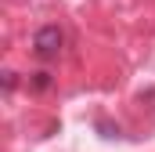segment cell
<instances>
[{
    "label": "cell",
    "mask_w": 155,
    "mask_h": 152,
    "mask_svg": "<svg viewBox=\"0 0 155 152\" xmlns=\"http://www.w3.org/2000/svg\"><path fill=\"white\" fill-rule=\"evenodd\" d=\"M4 80H0V91H4V98H11L15 94V87H18V73H11V69H4Z\"/></svg>",
    "instance_id": "3"
},
{
    "label": "cell",
    "mask_w": 155,
    "mask_h": 152,
    "mask_svg": "<svg viewBox=\"0 0 155 152\" xmlns=\"http://www.w3.org/2000/svg\"><path fill=\"white\" fill-rule=\"evenodd\" d=\"M97 130H105V138H119V127H108L105 119H97Z\"/></svg>",
    "instance_id": "4"
},
{
    "label": "cell",
    "mask_w": 155,
    "mask_h": 152,
    "mask_svg": "<svg viewBox=\"0 0 155 152\" xmlns=\"http://www.w3.org/2000/svg\"><path fill=\"white\" fill-rule=\"evenodd\" d=\"M61 47H65L61 26H40L36 33H33V54H36L40 62H54L61 54Z\"/></svg>",
    "instance_id": "1"
},
{
    "label": "cell",
    "mask_w": 155,
    "mask_h": 152,
    "mask_svg": "<svg viewBox=\"0 0 155 152\" xmlns=\"http://www.w3.org/2000/svg\"><path fill=\"white\" fill-rule=\"evenodd\" d=\"M54 87V76L47 73V69H40V73L29 76V91H36V94H43V91H51Z\"/></svg>",
    "instance_id": "2"
}]
</instances>
